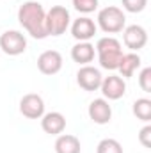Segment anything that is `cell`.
Segmentation results:
<instances>
[{"label": "cell", "mask_w": 151, "mask_h": 153, "mask_svg": "<svg viewBox=\"0 0 151 153\" xmlns=\"http://www.w3.org/2000/svg\"><path fill=\"white\" fill-rule=\"evenodd\" d=\"M44 16H46V11L43 9V5L39 2H34V0H29V2L21 4L20 9H18L20 25L34 39L48 38L46 27H44Z\"/></svg>", "instance_id": "6da1fadb"}, {"label": "cell", "mask_w": 151, "mask_h": 153, "mask_svg": "<svg viewBox=\"0 0 151 153\" xmlns=\"http://www.w3.org/2000/svg\"><path fill=\"white\" fill-rule=\"evenodd\" d=\"M94 50H96V55H98V62L103 70H109V71L117 70V66L121 62V57H123V46L117 39L112 38V36L98 39Z\"/></svg>", "instance_id": "7a4b0ae2"}, {"label": "cell", "mask_w": 151, "mask_h": 153, "mask_svg": "<svg viewBox=\"0 0 151 153\" xmlns=\"http://www.w3.org/2000/svg\"><path fill=\"white\" fill-rule=\"evenodd\" d=\"M70 22H71V16H70V11L64 5L50 7V11H46V16H44L46 34L48 36H62L68 30Z\"/></svg>", "instance_id": "3957f363"}, {"label": "cell", "mask_w": 151, "mask_h": 153, "mask_svg": "<svg viewBox=\"0 0 151 153\" xmlns=\"http://www.w3.org/2000/svg\"><path fill=\"white\" fill-rule=\"evenodd\" d=\"M124 23H126V16L123 13V9L115 7V5H109V7H103L100 13H98V25L103 32L107 34H117L124 29Z\"/></svg>", "instance_id": "277c9868"}, {"label": "cell", "mask_w": 151, "mask_h": 153, "mask_svg": "<svg viewBox=\"0 0 151 153\" xmlns=\"http://www.w3.org/2000/svg\"><path fill=\"white\" fill-rule=\"evenodd\" d=\"M0 50L11 57L21 55L27 50V38L20 30H5L0 36Z\"/></svg>", "instance_id": "5b68a950"}, {"label": "cell", "mask_w": 151, "mask_h": 153, "mask_svg": "<svg viewBox=\"0 0 151 153\" xmlns=\"http://www.w3.org/2000/svg\"><path fill=\"white\" fill-rule=\"evenodd\" d=\"M100 91H101L103 98L109 100V102L110 100H119L126 93V82H124L123 76H119V75H109L101 80Z\"/></svg>", "instance_id": "8992f818"}, {"label": "cell", "mask_w": 151, "mask_h": 153, "mask_svg": "<svg viewBox=\"0 0 151 153\" xmlns=\"http://www.w3.org/2000/svg\"><path fill=\"white\" fill-rule=\"evenodd\" d=\"M101 80H103L101 71L94 66H89V64L82 66L76 73V82L84 91H98L101 85Z\"/></svg>", "instance_id": "52a82bcc"}, {"label": "cell", "mask_w": 151, "mask_h": 153, "mask_svg": "<svg viewBox=\"0 0 151 153\" xmlns=\"http://www.w3.org/2000/svg\"><path fill=\"white\" fill-rule=\"evenodd\" d=\"M20 112L27 119H41L44 114V102L36 93H29L20 100Z\"/></svg>", "instance_id": "ba28073f"}, {"label": "cell", "mask_w": 151, "mask_h": 153, "mask_svg": "<svg viewBox=\"0 0 151 153\" xmlns=\"http://www.w3.org/2000/svg\"><path fill=\"white\" fill-rule=\"evenodd\" d=\"M123 41H124L126 48H130L132 52H137V50L146 46L148 32L141 25H128V27L123 29Z\"/></svg>", "instance_id": "9c48e42d"}, {"label": "cell", "mask_w": 151, "mask_h": 153, "mask_svg": "<svg viewBox=\"0 0 151 153\" xmlns=\"http://www.w3.org/2000/svg\"><path fill=\"white\" fill-rule=\"evenodd\" d=\"M38 70L43 75H57L62 70V55L57 50H46L38 57Z\"/></svg>", "instance_id": "30bf717a"}, {"label": "cell", "mask_w": 151, "mask_h": 153, "mask_svg": "<svg viewBox=\"0 0 151 153\" xmlns=\"http://www.w3.org/2000/svg\"><path fill=\"white\" fill-rule=\"evenodd\" d=\"M87 114L91 117V121H94L96 125H107L112 119V107L109 103V100L105 98H96L89 103Z\"/></svg>", "instance_id": "8fae6325"}, {"label": "cell", "mask_w": 151, "mask_h": 153, "mask_svg": "<svg viewBox=\"0 0 151 153\" xmlns=\"http://www.w3.org/2000/svg\"><path fill=\"white\" fill-rule=\"evenodd\" d=\"M98 27L94 23V20L87 18V16H80L78 20H75L71 23V36L76 41H89L94 38Z\"/></svg>", "instance_id": "7c38bea8"}, {"label": "cell", "mask_w": 151, "mask_h": 153, "mask_svg": "<svg viewBox=\"0 0 151 153\" xmlns=\"http://www.w3.org/2000/svg\"><path fill=\"white\" fill-rule=\"evenodd\" d=\"M41 128L44 134L61 135L66 128V117L61 112H44L41 116Z\"/></svg>", "instance_id": "4fadbf2b"}, {"label": "cell", "mask_w": 151, "mask_h": 153, "mask_svg": "<svg viewBox=\"0 0 151 153\" xmlns=\"http://www.w3.org/2000/svg\"><path fill=\"white\" fill-rule=\"evenodd\" d=\"M94 55H96V50H94V45H91L89 41H78L75 46L71 48V59L85 66L89 62L94 61Z\"/></svg>", "instance_id": "5bb4252c"}, {"label": "cell", "mask_w": 151, "mask_h": 153, "mask_svg": "<svg viewBox=\"0 0 151 153\" xmlns=\"http://www.w3.org/2000/svg\"><path fill=\"white\" fill-rule=\"evenodd\" d=\"M139 68H141V57H139V53L130 52V53H123L121 62L117 66V71H119V76L130 78V76H133V73Z\"/></svg>", "instance_id": "9a60e30c"}, {"label": "cell", "mask_w": 151, "mask_h": 153, "mask_svg": "<svg viewBox=\"0 0 151 153\" xmlns=\"http://www.w3.org/2000/svg\"><path fill=\"white\" fill-rule=\"evenodd\" d=\"M80 141L71 134H61L55 141V153H80Z\"/></svg>", "instance_id": "2e32d148"}, {"label": "cell", "mask_w": 151, "mask_h": 153, "mask_svg": "<svg viewBox=\"0 0 151 153\" xmlns=\"http://www.w3.org/2000/svg\"><path fill=\"white\" fill-rule=\"evenodd\" d=\"M132 111H133V116H135L137 119H141V121H144V123H150L151 121V100H148V98H139V100H135Z\"/></svg>", "instance_id": "e0dca14e"}, {"label": "cell", "mask_w": 151, "mask_h": 153, "mask_svg": "<svg viewBox=\"0 0 151 153\" xmlns=\"http://www.w3.org/2000/svg\"><path fill=\"white\" fill-rule=\"evenodd\" d=\"M96 153H123V146L115 139H103L98 143Z\"/></svg>", "instance_id": "ac0fdd59"}, {"label": "cell", "mask_w": 151, "mask_h": 153, "mask_svg": "<svg viewBox=\"0 0 151 153\" xmlns=\"http://www.w3.org/2000/svg\"><path fill=\"white\" fill-rule=\"evenodd\" d=\"M71 2H73V7L82 14H89L98 9V0H71Z\"/></svg>", "instance_id": "d6986e66"}, {"label": "cell", "mask_w": 151, "mask_h": 153, "mask_svg": "<svg viewBox=\"0 0 151 153\" xmlns=\"http://www.w3.org/2000/svg\"><path fill=\"white\" fill-rule=\"evenodd\" d=\"M148 5V0H123V9L128 13H142Z\"/></svg>", "instance_id": "ffe728a7"}, {"label": "cell", "mask_w": 151, "mask_h": 153, "mask_svg": "<svg viewBox=\"0 0 151 153\" xmlns=\"http://www.w3.org/2000/svg\"><path fill=\"white\" fill-rule=\"evenodd\" d=\"M139 85L144 93H151V68H144L139 73Z\"/></svg>", "instance_id": "44dd1931"}, {"label": "cell", "mask_w": 151, "mask_h": 153, "mask_svg": "<svg viewBox=\"0 0 151 153\" xmlns=\"http://www.w3.org/2000/svg\"><path fill=\"white\" fill-rule=\"evenodd\" d=\"M139 141L144 148H150L151 146V125H146L141 132H139Z\"/></svg>", "instance_id": "7402d4cb"}]
</instances>
